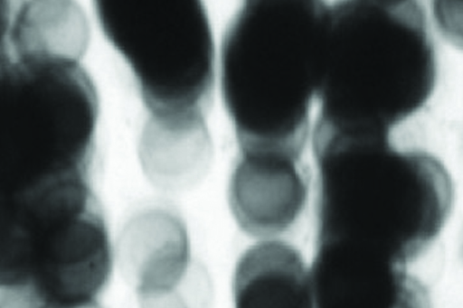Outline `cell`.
Masks as SVG:
<instances>
[{
    "instance_id": "obj_10",
    "label": "cell",
    "mask_w": 463,
    "mask_h": 308,
    "mask_svg": "<svg viewBox=\"0 0 463 308\" xmlns=\"http://www.w3.org/2000/svg\"><path fill=\"white\" fill-rule=\"evenodd\" d=\"M17 53L79 61L89 42L87 18L69 1H34L19 6L11 26Z\"/></svg>"
},
{
    "instance_id": "obj_3",
    "label": "cell",
    "mask_w": 463,
    "mask_h": 308,
    "mask_svg": "<svg viewBox=\"0 0 463 308\" xmlns=\"http://www.w3.org/2000/svg\"><path fill=\"white\" fill-rule=\"evenodd\" d=\"M329 6L247 1L221 48V88L240 151L301 160L321 80Z\"/></svg>"
},
{
    "instance_id": "obj_6",
    "label": "cell",
    "mask_w": 463,
    "mask_h": 308,
    "mask_svg": "<svg viewBox=\"0 0 463 308\" xmlns=\"http://www.w3.org/2000/svg\"><path fill=\"white\" fill-rule=\"evenodd\" d=\"M313 308H432L407 266L343 246H317L309 271Z\"/></svg>"
},
{
    "instance_id": "obj_11",
    "label": "cell",
    "mask_w": 463,
    "mask_h": 308,
    "mask_svg": "<svg viewBox=\"0 0 463 308\" xmlns=\"http://www.w3.org/2000/svg\"><path fill=\"white\" fill-rule=\"evenodd\" d=\"M211 143L206 125H165L148 120L140 142V157L156 183L178 187L205 168Z\"/></svg>"
},
{
    "instance_id": "obj_12",
    "label": "cell",
    "mask_w": 463,
    "mask_h": 308,
    "mask_svg": "<svg viewBox=\"0 0 463 308\" xmlns=\"http://www.w3.org/2000/svg\"><path fill=\"white\" fill-rule=\"evenodd\" d=\"M11 6L9 2L0 1V51L5 47V37L10 27Z\"/></svg>"
},
{
    "instance_id": "obj_8",
    "label": "cell",
    "mask_w": 463,
    "mask_h": 308,
    "mask_svg": "<svg viewBox=\"0 0 463 308\" xmlns=\"http://www.w3.org/2000/svg\"><path fill=\"white\" fill-rule=\"evenodd\" d=\"M127 255L137 266V292L143 308L180 300L176 294L191 266V250L182 219L165 210H148L127 227Z\"/></svg>"
},
{
    "instance_id": "obj_1",
    "label": "cell",
    "mask_w": 463,
    "mask_h": 308,
    "mask_svg": "<svg viewBox=\"0 0 463 308\" xmlns=\"http://www.w3.org/2000/svg\"><path fill=\"white\" fill-rule=\"evenodd\" d=\"M312 149L318 246L354 247L407 266L432 245L454 203L439 158L390 139H330Z\"/></svg>"
},
{
    "instance_id": "obj_13",
    "label": "cell",
    "mask_w": 463,
    "mask_h": 308,
    "mask_svg": "<svg viewBox=\"0 0 463 308\" xmlns=\"http://www.w3.org/2000/svg\"><path fill=\"white\" fill-rule=\"evenodd\" d=\"M47 308H102L97 301L80 303V304H67V305H53Z\"/></svg>"
},
{
    "instance_id": "obj_2",
    "label": "cell",
    "mask_w": 463,
    "mask_h": 308,
    "mask_svg": "<svg viewBox=\"0 0 463 308\" xmlns=\"http://www.w3.org/2000/svg\"><path fill=\"white\" fill-rule=\"evenodd\" d=\"M437 59L424 7L416 1L330 5L314 128L390 138L432 96Z\"/></svg>"
},
{
    "instance_id": "obj_7",
    "label": "cell",
    "mask_w": 463,
    "mask_h": 308,
    "mask_svg": "<svg viewBox=\"0 0 463 308\" xmlns=\"http://www.w3.org/2000/svg\"><path fill=\"white\" fill-rule=\"evenodd\" d=\"M308 191L309 176L301 160L270 152L240 151L228 201L241 230L251 237L269 238L296 222Z\"/></svg>"
},
{
    "instance_id": "obj_9",
    "label": "cell",
    "mask_w": 463,
    "mask_h": 308,
    "mask_svg": "<svg viewBox=\"0 0 463 308\" xmlns=\"http://www.w3.org/2000/svg\"><path fill=\"white\" fill-rule=\"evenodd\" d=\"M234 308H313L309 271L288 243H257L238 259L232 276Z\"/></svg>"
},
{
    "instance_id": "obj_4",
    "label": "cell",
    "mask_w": 463,
    "mask_h": 308,
    "mask_svg": "<svg viewBox=\"0 0 463 308\" xmlns=\"http://www.w3.org/2000/svg\"><path fill=\"white\" fill-rule=\"evenodd\" d=\"M0 61V191L89 176L99 115L79 61L17 54Z\"/></svg>"
},
{
    "instance_id": "obj_5",
    "label": "cell",
    "mask_w": 463,
    "mask_h": 308,
    "mask_svg": "<svg viewBox=\"0 0 463 308\" xmlns=\"http://www.w3.org/2000/svg\"><path fill=\"white\" fill-rule=\"evenodd\" d=\"M100 28L134 75L150 119L205 122L214 46L200 1H97Z\"/></svg>"
}]
</instances>
